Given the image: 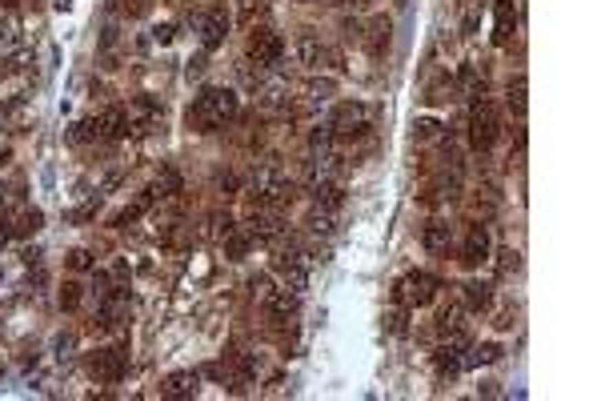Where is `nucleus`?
<instances>
[{
  "label": "nucleus",
  "mask_w": 601,
  "mask_h": 401,
  "mask_svg": "<svg viewBox=\"0 0 601 401\" xmlns=\"http://www.w3.org/2000/svg\"><path fill=\"white\" fill-rule=\"evenodd\" d=\"M225 249H229V257H232V261H241V257H245V249H249V237H237V233H232Z\"/></svg>",
  "instance_id": "cd10ccee"
},
{
  "label": "nucleus",
  "mask_w": 601,
  "mask_h": 401,
  "mask_svg": "<svg viewBox=\"0 0 601 401\" xmlns=\"http://www.w3.org/2000/svg\"><path fill=\"white\" fill-rule=\"evenodd\" d=\"M501 257H505V261H501V273H509V269H517V253H513V249H505Z\"/></svg>",
  "instance_id": "f704fd0d"
},
{
  "label": "nucleus",
  "mask_w": 601,
  "mask_h": 401,
  "mask_svg": "<svg viewBox=\"0 0 601 401\" xmlns=\"http://www.w3.org/2000/svg\"><path fill=\"white\" fill-rule=\"evenodd\" d=\"M509 109H513V113H517V117H521V113H525V80H517V85H513V89H509Z\"/></svg>",
  "instance_id": "a878e982"
},
{
  "label": "nucleus",
  "mask_w": 601,
  "mask_h": 401,
  "mask_svg": "<svg viewBox=\"0 0 601 401\" xmlns=\"http://www.w3.org/2000/svg\"><path fill=\"white\" fill-rule=\"evenodd\" d=\"M89 129H93V124H72L69 141H72V144H80V141H85V137H89Z\"/></svg>",
  "instance_id": "72a5a7b5"
},
{
  "label": "nucleus",
  "mask_w": 601,
  "mask_h": 401,
  "mask_svg": "<svg viewBox=\"0 0 601 401\" xmlns=\"http://www.w3.org/2000/svg\"><path fill=\"white\" fill-rule=\"evenodd\" d=\"M297 61L305 65V69H321L325 61H337V52H329L317 36H309V32H305V36L297 41Z\"/></svg>",
  "instance_id": "9d476101"
},
{
  "label": "nucleus",
  "mask_w": 601,
  "mask_h": 401,
  "mask_svg": "<svg viewBox=\"0 0 601 401\" xmlns=\"http://www.w3.org/2000/svg\"><path fill=\"white\" fill-rule=\"evenodd\" d=\"M0 205H4V185H0Z\"/></svg>",
  "instance_id": "58836bf2"
},
{
  "label": "nucleus",
  "mask_w": 601,
  "mask_h": 401,
  "mask_svg": "<svg viewBox=\"0 0 601 401\" xmlns=\"http://www.w3.org/2000/svg\"><path fill=\"white\" fill-rule=\"evenodd\" d=\"M425 249H429V253H445V249H449V225H441V221L429 225V229H425Z\"/></svg>",
  "instance_id": "412c9836"
},
{
  "label": "nucleus",
  "mask_w": 601,
  "mask_h": 401,
  "mask_svg": "<svg viewBox=\"0 0 601 401\" xmlns=\"http://www.w3.org/2000/svg\"><path fill=\"white\" fill-rule=\"evenodd\" d=\"M225 36H229V17H225L221 8H212L205 21H201V45H205V48H221V45H225Z\"/></svg>",
  "instance_id": "9b49d317"
},
{
  "label": "nucleus",
  "mask_w": 601,
  "mask_h": 401,
  "mask_svg": "<svg viewBox=\"0 0 601 401\" xmlns=\"http://www.w3.org/2000/svg\"><path fill=\"white\" fill-rule=\"evenodd\" d=\"M465 321H461V305H449L445 313H441V329L445 333H453V329H461Z\"/></svg>",
  "instance_id": "393cba45"
},
{
  "label": "nucleus",
  "mask_w": 601,
  "mask_h": 401,
  "mask_svg": "<svg viewBox=\"0 0 601 401\" xmlns=\"http://www.w3.org/2000/svg\"><path fill=\"white\" fill-rule=\"evenodd\" d=\"M485 253H489V233L477 225L473 233H469V241H465V265H477V261H485Z\"/></svg>",
  "instance_id": "dca6fc26"
},
{
  "label": "nucleus",
  "mask_w": 601,
  "mask_h": 401,
  "mask_svg": "<svg viewBox=\"0 0 601 401\" xmlns=\"http://www.w3.org/2000/svg\"><path fill=\"white\" fill-rule=\"evenodd\" d=\"M124 317H129V297H124V293L105 297V305H100V321H105V325H120Z\"/></svg>",
  "instance_id": "2eb2a0df"
},
{
  "label": "nucleus",
  "mask_w": 601,
  "mask_h": 401,
  "mask_svg": "<svg viewBox=\"0 0 601 401\" xmlns=\"http://www.w3.org/2000/svg\"><path fill=\"white\" fill-rule=\"evenodd\" d=\"M477 21H481V4H469V8H465L461 28H465V32H477Z\"/></svg>",
  "instance_id": "7c9ffc66"
},
{
  "label": "nucleus",
  "mask_w": 601,
  "mask_h": 401,
  "mask_svg": "<svg viewBox=\"0 0 601 401\" xmlns=\"http://www.w3.org/2000/svg\"><path fill=\"white\" fill-rule=\"evenodd\" d=\"M309 229L313 233H337V209H325V205H313V213H309Z\"/></svg>",
  "instance_id": "a211bd4d"
},
{
  "label": "nucleus",
  "mask_w": 601,
  "mask_h": 401,
  "mask_svg": "<svg viewBox=\"0 0 601 401\" xmlns=\"http://www.w3.org/2000/svg\"><path fill=\"white\" fill-rule=\"evenodd\" d=\"M281 52H285V41H281L277 32L256 28L253 36H249V61H253L256 69H273L281 61Z\"/></svg>",
  "instance_id": "f03ea898"
},
{
  "label": "nucleus",
  "mask_w": 601,
  "mask_h": 401,
  "mask_svg": "<svg viewBox=\"0 0 601 401\" xmlns=\"http://www.w3.org/2000/svg\"><path fill=\"white\" fill-rule=\"evenodd\" d=\"M61 301H65V305H69V309L76 305V289H72V285H69V293H61Z\"/></svg>",
  "instance_id": "e433bc0d"
},
{
  "label": "nucleus",
  "mask_w": 601,
  "mask_h": 401,
  "mask_svg": "<svg viewBox=\"0 0 601 401\" xmlns=\"http://www.w3.org/2000/svg\"><path fill=\"white\" fill-rule=\"evenodd\" d=\"M72 265H76V269H89L93 261H89V253H85V249H76V253H72Z\"/></svg>",
  "instance_id": "c9c22d12"
},
{
  "label": "nucleus",
  "mask_w": 601,
  "mask_h": 401,
  "mask_svg": "<svg viewBox=\"0 0 601 401\" xmlns=\"http://www.w3.org/2000/svg\"><path fill=\"white\" fill-rule=\"evenodd\" d=\"M465 297H469V305H473V309H485L489 305V285L469 281V285H465Z\"/></svg>",
  "instance_id": "4be33fe9"
},
{
  "label": "nucleus",
  "mask_w": 601,
  "mask_h": 401,
  "mask_svg": "<svg viewBox=\"0 0 601 401\" xmlns=\"http://www.w3.org/2000/svg\"><path fill=\"white\" fill-rule=\"evenodd\" d=\"M4 241H8V229H4V221H0V245H4Z\"/></svg>",
  "instance_id": "4c0bfd02"
},
{
  "label": "nucleus",
  "mask_w": 601,
  "mask_h": 401,
  "mask_svg": "<svg viewBox=\"0 0 601 401\" xmlns=\"http://www.w3.org/2000/svg\"><path fill=\"white\" fill-rule=\"evenodd\" d=\"M253 193L261 197V201H273V205H281V201H289V197H293V185L281 177L277 169H256Z\"/></svg>",
  "instance_id": "20e7f679"
},
{
  "label": "nucleus",
  "mask_w": 601,
  "mask_h": 401,
  "mask_svg": "<svg viewBox=\"0 0 601 401\" xmlns=\"http://www.w3.org/2000/svg\"><path fill=\"white\" fill-rule=\"evenodd\" d=\"M365 105H341L337 113H333V120H329V129H333V137H349V133H361L365 124Z\"/></svg>",
  "instance_id": "1a4fd4ad"
},
{
  "label": "nucleus",
  "mask_w": 601,
  "mask_h": 401,
  "mask_svg": "<svg viewBox=\"0 0 601 401\" xmlns=\"http://www.w3.org/2000/svg\"><path fill=\"white\" fill-rule=\"evenodd\" d=\"M333 93H337V80H309L305 85V100L309 105H325Z\"/></svg>",
  "instance_id": "aec40b11"
},
{
  "label": "nucleus",
  "mask_w": 601,
  "mask_h": 401,
  "mask_svg": "<svg viewBox=\"0 0 601 401\" xmlns=\"http://www.w3.org/2000/svg\"><path fill=\"white\" fill-rule=\"evenodd\" d=\"M433 293H437V277H429V273H409L405 281L397 285V301H409V305L433 301Z\"/></svg>",
  "instance_id": "39448f33"
},
{
  "label": "nucleus",
  "mask_w": 601,
  "mask_h": 401,
  "mask_svg": "<svg viewBox=\"0 0 601 401\" xmlns=\"http://www.w3.org/2000/svg\"><path fill=\"white\" fill-rule=\"evenodd\" d=\"M157 189H161V197H168V193H177L181 189V177L168 169V173H161V181H157Z\"/></svg>",
  "instance_id": "bb28decb"
},
{
  "label": "nucleus",
  "mask_w": 601,
  "mask_h": 401,
  "mask_svg": "<svg viewBox=\"0 0 601 401\" xmlns=\"http://www.w3.org/2000/svg\"><path fill=\"white\" fill-rule=\"evenodd\" d=\"M72 354V333H61L56 337V357H69Z\"/></svg>",
  "instance_id": "473e14b6"
},
{
  "label": "nucleus",
  "mask_w": 601,
  "mask_h": 401,
  "mask_svg": "<svg viewBox=\"0 0 601 401\" xmlns=\"http://www.w3.org/2000/svg\"><path fill=\"white\" fill-rule=\"evenodd\" d=\"M89 373L96 381H120L124 378V349H96L89 357Z\"/></svg>",
  "instance_id": "423d86ee"
},
{
  "label": "nucleus",
  "mask_w": 601,
  "mask_h": 401,
  "mask_svg": "<svg viewBox=\"0 0 601 401\" xmlns=\"http://www.w3.org/2000/svg\"><path fill=\"white\" fill-rule=\"evenodd\" d=\"M96 133H100L105 141H120V137L129 133V113H124V109H105L100 120H96Z\"/></svg>",
  "instance_id": "f8f14e48"
},
{
  "label": "nucleus",
  "mask_w": 601,
  "mask_h": 401,
  "mask_svg": "<svg viewBox=\"0 0 601 401\" xmlns=\"http://www.w3.org/2000/svg\"><path fill=\"white\" fill-rule=\"evenodd\" d=\"M256 297H261V305H265V313L273 317V321H289L293 317V309H297V293H289V289H277V285H269V281H256Z\"/></svg>",
  "instance_id": "7ed1b4c3"
},
{
  "label": "nucleus",
  "mask_w": 601,
  "mask_h": 401,
  "mask_svg": "<svg viewBox=\"0 0 601 401\" xmlns=\"http://www.w3.org/2000/svg\"><path fill=\"white\" fill-rule=\"evenodd\" d=\"M41 229V213L32 209V213H24L21 217V225H17V233H36Z\"/></svg>",
  "instance_id": "c756f323"
},
{
  "label": "nucleus",
  "mask_w": 601,
  "mask_h": 401,
  "mask_svg": "<svg viewBox=\"0 0 601 401\" xmlns=\"http://www.w3.org/2000/svg\"><path fill=\"white\" fill-rule=\"evenodd\" d=\"M509 28H513V0H497V32H493L497 45L509 41Z\"/></svg>",
  "instance_id": "6ab92c4d"
},
{
  "label": "nucleus",
  "mask_w": 601,
  "mask_h": 401,
  "mask_svg": "<svg viewBox=\"0 0 601 401\" xmlns=\"http://www.w3.org/2000/svg\"><path fill=\"white\" fill-rule=\"evenodd\" d=\"M313 201L325 205V209H337V205H341V185H337L333 177H321V181L313 185Z\"/></svg>",
  "instance_id": "f3484780"
},
{
  "label": "nucleus",
  "mask_w": 601,
  "mask_h": 401,
  "mask_svg": "<svg viewBox=\"0 0 601 401\" xmlns=\"http://www.w3.org/2000/svg\"><path fill=\"white\" fill-rule=\"evenodd\" d=\"M385 329H389V333H405V313H401V309H389V313H385Z\"/></svg>",
  "instance_id": "c85d7f7f"
},
{
  "label": "nucleus",
  "mask_w": 601,
  "mask_h": 401,
  "mask_svg": "<svg viewBox=\"0 0 601 401\" xmlns=\"http://www.w3.org/2000/svg\"><path fill=\"white\" fill-rule=\"evenodd\" d=\"M281 289H289V293H305L309 289V257L305 253L281 257Z\"/></svg>",
  "instance_id": "6e6552de"
},
{
  "label": "nucleus",
  "mask_w": 601,
  "mask_h": 401,
  "mask_svg": "<svg viewBox=\"0 0 601 401\" xmlns=\"http://www.w3.org/2000/svg\"><path fill=\"white\" fill-rule=\"evenodd\" d=\"M437 129H441V124H437V120H433V117H421V120H417V124H413V133H417V137H421V141H425V137H433Z\"/></svg>",
  "instance_id": "2f4dec72"
},
{
  "label": "nucleus",
  "mask_w": 601,
  "mask_h": 401,
  "mask_svg": "<svg viewBox=\"0 0 601 401\" xmlns=\"http://www.w3.org/2000/svg\"><path fill=\"white\" fill-rule=\"evenodd\" d=\"M197 385H201V378L185 369V373H168L161 389L168 393V398H193V393H197Z\"/></svg>",
  "instance_id": "4468645a"
},
{
  "label": "nucleus",
  "mask_w": 601,
  "mask_h": 401,
  "mask_svg": "<svg viewBox=\"0 0 601 401\" xmlns=\"http://www.w3.org/2000/svg\"><path fill=\"white\" fill-rule=\"evenodd\" d=\"M497 357H501V345H493V341H489V345H481L473 357H465V365H477V361H485V365H489V361H497Z\"/></svg>",
  "instance_id": "b1692460"
},
{
  "label": "nucleus",
  "mask_w": 601,
  "mask_h": 401,
  "mask_svg": "<svg viewBox=\"0 0 601 401\" xmlns=\"http://www.w3.org/2000/svg\"><path fill=\"white\" fill-rule=\"evenodd\" d=\"M265 105H269V109L289 105V89H285V85H265Z\"/></svg>",
  "instance_id": "5701e85b"
},
{
  "label": "nucleus",
  "mask_w": 601,
  "mask_h": 401,
  "mask_svg": "<svg viewBox=\"0 0 601 401\" xmlns=\"http://www.w3.org/2000/svg\"><path fill=\"white\" fill-rule=\"evenodd\" d=\"M493 137H497L493 109L481 100V105H473V117H469V141H473V149H489V144H493Z\"/></svg>",
  "instance_id": "0eeeda50"
},
{
  "label": "nucleus",
  "mask_w": 601,
  "mask_h": 401,
  "mask_svg": "<svg viewBox=\"0 0 601 401\" xmlns=\"http://www.w3.org/2000/svg\"><path fill=\"white\" fill-rule=\"evenodd\" d=\"M237 117V93L229 89H205L197 96V105L188 109V124H197L201 133H212L217 124Z\"/></svg>",
  "instance_id": "f257e3e1"
},
{
  "label": "nucleus",
  "mask_w": 601,
  "mask_h": 401,
  "mask_svg": "<svg viewBox=\"0 0 601 401\" xmlns=\"http://www.w3.org/2000/svg\"><path fill=\"white\" fill-rule=\"evenodd\" d=\"M281 233H285V229H281L277 213H256L253 221H249V237H253V241H277Z\"/></svg>",
  "instance_id": "ddd939ff"
}]
</instances>
